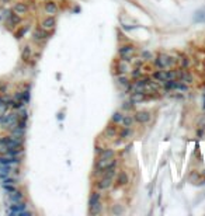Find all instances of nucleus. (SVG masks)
<instances>
[{"mask_svg": "<svg viewBox=\"0 0 205 216\" xmlns=\"http://www.w3.org/2000/svg\"><path fill=\"white\" fill-rule=\"evenodd\" d=\"M27 109H21V111H20V114H18V119H25L27 121Z\"/></svg>", "mask_w": 205, "mask_h": 216, "instance_id": "e433bc0d", "label": "nucleus"}, {"mask_svg": "<svg viewBox=\"0 0 205 216\" xmlns=\"http://www.w3.org/2000/svg\"><path fill=\"white\" fill-rule=\"evenodd\" d=\"M202 108H204V111H205V94H204V104H202Z\"/></svg>", "mask_w": 205, "mask_h": 216, "instance_id": "79ce46f5", "label": "nucleus"}, {"mask_svg": "<svg viewBox=\"0 0 205 216\" xmlns=\"http://www.w3.org/2000/svg\"><path fill=\"white\" fill-rule=\"evenodd\" d=\"M121 108L124 109V111H129V109L134 108V104L131 103V101H125V103H122V105H121Z\"/></svg>", "mask_w": 205, "mask_h": 216, "instance_id": "72a5a7b5", "label": "nucleus"}, {"mask_svg": "<svg viewBox=\"0 0 205 216\" xmlns=\"http://www.w3.org/2000/svg\"><path fill=\"white\" fill-rule=\"evenodd\" d=\"M166 77L167 80H177V70H166Z\"/></svg>", "mask_w": 205, "mask_h": 216, "instance_id": "cd10ccee", "label": "nucleus"}, {"mask_svg": "<svg viewBox=\"0 0 205 216\" xmlns=\"http://www.w3.org/2000/svg\"><path fill=\"white\" fill-rule=\"evenodd\" d=\"M115 156V150L110 147H104V150L98 154V159H114Z\"/></svg>", "mask_w": 205, "mask_h": 216, "instance_id": "f3484780", "label": "nucleus"}, {"mask_svg": "<svg viewBox=\"0 0 205 216\" xmlns=\"http://www.w3.org/2000/svg\"><path fill=\"white\" fill-rule=\"evenodd\" d=\"M44 8L48 14H56L58 13V4L53 0H45L44 3Z\"/></svg>", "mask_w": 205, "mask_h": 216, "instance_id": "f8f14e48", "label": "nucleus"}, {"mask_svg": "<svg viewBox=\"0 0 205 216\" xmlns=\"http://www.w3.org/2000/svg\"><path fill=\"white\" fill-rule=\"evenodd\" d=\"M7 109H8V107H7V104H6V103L0 104V117H2V115H4L6 112H7Z\"/></svg>", "mask_w": 205, "mask_h": 216, "instance_id": "c9c22d12", "label": "nucleus"}, {"mask_svg": "<svg viewBox=\"0 0 205 216\" xmlns=\"http://www.w3.org/2000/svg\"><path fill=\"white\" fill-rule=\"evenodd\" d=\"M98 204H101V194L98 192V191H94V192H91V195H90L89 205L90 206H94V205H98Z\"/></svg>", "mask_w": 205, "mask_h": 216, "instance_id": "dca6fc26", "label": "nucleus"}, {"mask_svg": "<svg viewBox=\"0 0 205 216\" xmlns=\"http://www.w3.org/2000/svg\"><path fill=\"white\" fill-rule=\"evenodd\" d=\"M3 190H4L7 194H11V192H14V191H17V188L14 187V185H3Z\"/></svg>", "mask_w": 205, "mask_h": 216, "instance_id": "f704fd0d", "label": "nucleus"}, {"mask_svg": "<svg viewBox=\"0 0 205 216\" xmlns=\"http://www.w3.org/2000/svg\"><path fill=\"white\" fill-rule=\"evenodd\" d=\"M134 119L138 123H148L150 121V112L148 111H136L134 114Z\"/></svg>", "mask_w": 205, "mask_h": 216, "instance_id": "20e7f679", "label": "nucleus"}, {"mask_svg": "<svg viewBox=\"0 0 205 216\" xmlns=\"http://www.w3.org/2000/svg\"><path fill=\"white\" fill-rule=\"evenodd\" d=\"M104 150V146H100V145H95V153L97 154H100L101 151Z\"/></svg>", "mask_w": 205, "mask_h": 216, "instance_id": "58836bf2", "label": "nucleus"}, {"mask_svg": "<svg viewBox=\"0 0 205 216\" xmlns=\"http://www.w3.org/2000/svg\"><path fill=\"white\" fill-rule=\"evenodd\" d=\"M31 56H32V50H31V46H30V45H25L24 49H22V52H21V59H22V62H30Z\"/></svg>", "mask_w": 205, "mask_h": 216, "instance_id": "412c9836", "label": "nucleus"}, {"mask_svg": "<svg viewBox=\"0 0 205 216\" xmlns=\"http://www.w3.org/2000/svg\"><path fill=\"white\" fill-rule=\"evenodd\" d=\"M163 84H164V89L166 90H176L177 80H166Z\"/></svg>", "mask_w": 205, "mask_h": 216, "instance_id": "bb28decb", "label": "nucleus"}, {"mask_svg": "<svg viewBox=\"0 0 205 216\" xmlns=\"http://www.w3.org/2000/svg\"><path fill=\"white\" fill-rule=\"evenodd\" d=\"M145 100H148V95H146V93L143 91H134L131 95V103L132 104H139V103H143Z\"/></svg>", "mask_w": 205, "mask_h": 216, "instance_id": "9b49d317", "label": "nucleus"}, {"mask_svg": "<svg viewBox=\"0 0 205 216\" xmlns=\"http://www.w3.org/2000/svg\"><path fill=\"white\" fill-rule=\"evenodd\" d=\"M176 90H178V91H188V86L185 83H183L181 80H177V86H176Z\"/></svg>", "mask_w": 205, "mask_h": 216, "instance_id": "c85d7f7f", "label": "nucleus"}, {"mask_svg": "<svg viewBox=\"0 0 205 216\" xmlns=\"http://www.w3.org/2000/svg\"><path fill=\"white\" fill-rule=\"evenodd\" d=\"M143 59L140 58V59H138V60H134V67H142L143 66Z\"/></svg>", "mask_w": 205, "mask_h": 216, "instance_id": "4c0bfd02", "label": "nucleus"}, {"mask_svg": "<svg viewBox=\"0 0 205 216\" xmlns=\"http://www.w3.org/2000/svg\"><path fill=\"white\" fill-rule=\"evenodd\" d=\"M140 58H142L143 60H152V59H153V55H152L149 50H142V53H140Z\"/></svg>", "mask_w": 205, "mask_h": 216, "instance_id": "7c9ffc66", "label": "nucleus"}, {"mask_svg": "<svg viewBox=\"0 0 205 216\" xmlns=\"http://www.w3.org/2000/svg\"><path fill=\"white\" fill-rule=\"evenodd\" d=\"M27 209V204L24 202H17V204H11L10 205V209L7 210L8 215H18L20 212Z\"/></svg>", "mask_w": 205, "mask_h": 216, "instance_id": "0eeeda50", "label": "nucleus"}, {"mask_svg": "<svg viewBox=\"0 0 205 216\" xmlns=\"http://www.w3.org/2000/svg\"><path fill=\"white\" fill-rule=\"evenodd\" d=\"M112 213H114V215H122L124 213V208L121 206V205H114V206H112Z\"/></svg>", "mask_w": 205, "mask_h": 216, "instance_id": "2f4dec72", "label": "nucleus"}, {"mask_svg": "<svg viewBox=\"0 0 205 216\" xmlns=\"http://www.w3.org/2000/svg\"><path fill=\"white\" fill-rule=\"evenodd\" d=\"M24 201V194L21 192V191H14V192L8 194V198H7V204H17V202H22ZM8 205V206H10Z\"/></svg>", "mask_w": 205, "mask_h": 216, "instance_id": "423d86ee", "label": "nucleus"}, {"mask_svg": "<svg viewBox=\"0 0 205 216\" xmlns=\"http://www.w3.org/2000/svg\"><path fill=\"white\" fill-rule=\"evenodd\" d=\"M11 0H0V4H7V3H10Z\"/></svg>", "mask_w": 205, "mask_h": 216, "instance_id": "a19ab883", "label": "nucleus"}, {"mask_svg": "<svg viewBox=\"0 0 205 216\" xmlns=\"http://www.w3.org/2000/svg\"><path fill=\"white\" fill-rule=\"evenodd\" d=\"M2 184L3 185H16V180L7 175V177H4V178L2 180Z\"/></svg>", "mask_w": 205, "mask_h": 216, "instance_id": "c756f323", "label": "nucleus"}, {"mask_svg": "<svg viewBox=\"0 0 205 216\" xmlns=\"http://www.w3.org/2000/svg\"><path fill=\"white\" fill-rule=\"evenodd\" d=\"M122 117H124V114L122 112H120V111H115L114 114H112V117H111V122L114 123H121V121H122Z\"/></svg>", "mask_w": 205, "mask_h": 216, "instance_id": "b1692460", "label": "nucleus"}, {"mask_svg": "<svg viewBox=\"0 0 205 216\" xmlns=\"http://www.w3.org/2000/svg\"><path fill=\"white\" fill-rule=\"evenodd\" d=\"M27 30H28V27H21V28H20V31H17V32H16V38L17 39L22 38V35H25Z\"/></svg>", "mask_w": 205, "mask_h": 216, "instance_id": "473e14b6", "label": "nucleus"}, {"mask_svg": "<svg viewBox=\"0 0 205 216\" xmlns=\"http://www.w3.org/2000/svg\"><path fill=\"white\" fill-rule=\"evenodd\" d=\"M117 135H118L117 128H115V126H112V125H108V126H107L105 132H104V136H105L107 139H114Z\"/></svg>", "mask_w": 205, "mask_h": 216, "instance_id": "a211bd4d", "label": "nucleus"}, {"mask_svg": "<svg viewBox=\"0 0 205 216\" xmlns=\"http://www.w3.org/2000/svg\"><path fill=\"white\" fill-rule=\"evenodd\" d=\"M112 184H114V178H108V177L101 175L100 178L97 180V182H95V187H97V190H100V191H107L112 187Z\"/></svg>", "mask_w": 205, "mask_h": 216, "instance_id": "7ed1b4c3", "label": "nucleus"}, {"mask_svg": "<svg viewBox=\"0 0 205 216\" xmlns=\"http://www.w3.org/2000/svg\"><path fill=\"white\" fill-rule=\"evenodd\" d=\"M134 122H135V119H134V117H131V115H124L122 121H121V123H122L124 128H131Z\"/></svg>", "mask_w": 205, "mask_h": 216, "instance_id": "5701e85b", "label": "nucleus"}, {"mask_svg": "<svg viewBox=\"0 0 205 216\" xmlns=\"http://www.w3.org/2000/svg\"><path fill=\"white\" fill-rule=\"evenodd\" d=\"M142 69L140 67H134V70L131 72V79H134V80H138V79L142 77Z\"/></svg>", "mask_w": 205, "mask_h": 216, "instance_id": "a878e982", "label": "nucleus"}, {"mask_svg": "<svg viewBox=\"0 0 205 216\" xmlns=\"http://www.w3.org/2000/svg\"><path fill=\"white\" fill-rule=\"evenodd\" d=\"M177 62L180 63V67H181V69H188V67H190V65H191L190 58H188V56H185V55H180L178 59H177Z\"/></svg>", "mask_w": 205, "mask_h": 216, "instance_id": "6ab92c4d", "label": "nucleus"}, {"mask_svg": "<svg viewBox=\"0 0 205 216\" xmlns=\"http://www.w3.org/2000/svg\"><path fill=\"white\" fill-rule=\"evenodd\" d=\"M128 72H129L128 62L124 60V59L118 60V62H117V65H115V70H114L115 74H117V76H120V74H126Z\"/></svg>", "mask_w": 205, "mask_h": 216, "instance_id": "39448f33", "label": "nucleus"}, {"mask_svg": "<svg viewBox=\"0 0 205 216\" xmlns=\"http://www.w3.org/2000/svg\"><path fill=\"white\" fill-rule=\"evenodd\" d=\"M20 22H21V17H20V14H17L16 11H10L7 16V24L8 25H18Z\"/></svg>", "mask_w": 205, "mask_h": 216, "instance_id": "ddd939ff", "label": "nucleus"}, {"mask_svg": "<svg viewBox=\"0 0 205 216\" xmlns=\"http://www.w3.org/2000/svg\"><path fill=\"white\" fill-rule=\"evenodd\" d=\"M131 133H132L131 128H124V126H122V131H121V132H118V136H120L122 140H125L126 137H129V136H131Z\"/></svg>", "mask_w": 205, "mask_h": 216, "instance_id": "393cba45", "label": "nucleus"}, {"mask_svg": "<svg viewBox=\"0 0 205 216\" xmlns=\"http://www.w3.org/2000/svg\"><path fill=\"white\" fill-rule=\"evenodd\" d=\"M13 11H16V13L20 14V16H22V14H27V13H28V6H27V3H24V2H17L16 4H14V7H13Z\"/></svg>", "mask_w": 205, "mask_h": 216, "instance_id": "4468645a", "label": "nucleus"}, {"mask_svg": "<svg viewBox=\"0 0 205 216\" xmlns=\"http://www.w3.org/2000/svg\"><path fill=\"white\" fill-rule=\"evenodd\" d=\"M152 79H153L154 81H160V83H164V81L167 80V77H166V70H163V69L154 70L153 74H152Z\"/></svg>", "mask_w": 205, "mask_h": 216, "instance_id": "2eb2a0df", "label": "nucleus"}, {"mask_svg": "<svg viewBox=\"0 0 205 216\" xmlns=\"http://www.w3.org/2000/svg\"><path fill=\"white\" fill-rule=\"evenodd\" d=\"M55 25H56V18L53 16L46 17V18H44L41 22V27L46 31H52L53 28H55Z\"/></svg>", "mask_w": 205, "mask_h": 216, "instance_id": "9d476101", "label": "nucleus"}, {"mask_svg": "<svg viewBox=\"0 0 205 216\" xmlns=\"http://www.w3.org/2000/svg\"><path fill=\"white\" fill-rule=\"evenodd\" d=\"M153 62H154V66L157 69H167L168 67V55L167 53H157L156 56L153 58Z\"/></svg>", "mask_w": 205, "mask_h": 216, "instance_id": "f03ea898", "label": "nucleus"}, {"mask_svg": "<svg viewBox=\"0 0 205 216\" xmlns=\"http://www.w3.org/2000/svg\"><path fill=\"white\" fill-rule=\"evenodd\" d=\"M128 2H129V3H132V4H134V6H138V7H139V8H142V6H139V3H138L136 0H128Z\"/></svg>", "mask_w": 205, "mask_h": 216, "instance_id": "ea45409f", "label": "nucleus"}, {"mask_svg": "<svg viewBox=\"0 0 205 216\" xmlns=\"http://www.w3.org/2000/svg\"><path fill=\"white\" fill-rule=\"evenodd\" d=\"M194 21L195 22H204L205 21V7L199 8V10L195 11L194 14Z\"/></svg>", "mask_w": 205, "mask_h": 216, "instance_id": "4be33fe9", "label": "nucleus"}, {"mask_svg": "<svg viewBox=\"0 0 205 216\" xmlns=\"http://www.w3.org/2000/svg\"><path fill=\"white\" fill-rule=\"evenodd\" d=\"M135 53H136V46L132 44H122L120 48H118V55H120L121 59L126 62H131L134 59Z\"/></svg>", "mask_w": 205, "mask_h": 216, "instance_id": "f257e3e1", "label": "nucleus"}, {"mask_svg": "<svg viewBox=\"0 0 205 216\" xmlns=\"http://www.w3.org/2000/svg\"><path fill=\"white\" fill-rule=\"evenodd\" d=\"M117 81H118V84H120L121 87H124V89H126V87L131 84V79H129L126 74H120V76H117Z\"/></svg>", "mask_w": 205, "mask_h": 216, "instance_id": "aec40b11", "label": "nucleus"}, {"mask_svg": "<svg viewBox=\"0 0 205 216\" xmlns=\"http://www.w3.org/2000/svg\"><path fill=\"white\" fill-rule=\"evenodd\" d=\"M46 38H48V31L46 30H44L42 27L34 30V32H32V39L34 41L41 42V41H44V39H46Z\"/></svg>", "mask_w": 205, "mask_h": 216, "instance_id": "1a4fd4ad", "label": "nucleus"}, {"mask_svg": "<svg viewBox=\"0 0 205 216\" xmlns=\"http://www.w3.org/2000/svg\"><path fill=\"white\" fill-rule=\"evenodd\" d=\"M128 182H129V177L125 171H121L120 174H117V178H115V187L117 188L125 187V185H128Z\"/></svg>", "mask_w": 205, "mask_h": 216, "instance_id": "6e6552de", "label": "nucleus"}]
</instances>
